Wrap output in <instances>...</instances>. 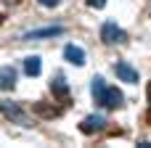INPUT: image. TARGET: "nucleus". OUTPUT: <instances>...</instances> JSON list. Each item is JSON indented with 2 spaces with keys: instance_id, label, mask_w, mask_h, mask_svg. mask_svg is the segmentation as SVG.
Masks as SVG:
<instances>
[{
  "instance_id": "obj_1",
  "label": "nucleus",
  "mask_w": 151,
  "mask_h": 148,
  "mask_svg": "<svg viewBox=\"0 0 151 148\" xmlns=\"http://www.w3.org/2000/svg\"><path fill=\"white\" fill-rule=\"evenodd\" d=\"M0 111H3V114L11 119L13 124H21V127H32V119L24 114V109H21L16 101H3V103H0Z\"/></svg>"
},
{
  "instance_id": "obj_2",
  "label": "nucleus",
  "mask_w": 151,
  "mask_h": 148,
  "mask_svg": "<svg viewBox=\"0 0 151 148\" xmlns=\"http://www.w3.org/2000/svg\"><path fill=\"white\" fill-rule=\"evenodd\" d=\"M101 40H104L106 45H122V42L127 40V32H125L119 24H114V21H106V24L101 26Z\"/></svg>"
},
{
  "instance_id": "obj_3",
  "label": "nucleus",
  "mask_w": 151,
  "mask_h": 148,
  "mask_svg": "<svg viewBox=\"0 0 151 148\" xmlns=\"http://www.w3.org/2000/svg\"><path fill=\"white\" fill-rule=\"evenodd\" d=\"M96 103L104 106V109H119V106L125 103V95H122L117 87H109V82H106V87H104V93L96 98Z\"/></svg>"
},
{
  "instance_id": "obj_4",
  "label": "nucleus",
  "mask_w": 151,
  "mask_h": 148,
  "mask_svg": "<svg viewBox=\"0 0 151 148\" xmlns=\"http://www.w3.org/2000/svg\"><path fill=\"white\" fill-rule=\"evenodd\" d=\"M64 34V26L53 24V26H40V29H32V32H24L21 40H48V37H61Z\"/></svg>"
},
{
  "instance_id": "obj_5",
  "label": "nucleus",
  "mask_w": 151,
  "mask_h": 148,
  "mask_svg": "<svg viewBox=\"0 0 151 148\" xmlns=\"http://www.w3.org/2000/svg\"><path fill=\"white\" fill-rule=\"evenodd\" d=\"M114 74L122 79V82H130V85H135L138 79H141V74H138V69H133L127 61H117L114 64Z\"/></svg>"
},
{
  "instance_id": "obj_6",
  "label": "nucleus",
  "mask_w": 151,
  "mask_h": 148,
  "mask_svg": "<svg viewBox=\"0 0 151 148\" xmlns=\"http://www.w3.org/2000/svg\"><path fill=\"white\" fill-rule=\"evenodd\" d=\"M106 124H109V122H106V117H104V114H90V117H85V119H82L80 130L90 135V132H98V130H104Z\"/></svg>"
},
{
  "instance_id": "obj_7",
  "label": "nucleus",
  "mask_w": 151,
  "mask_h": 148,
  "mask_svg": "<svg viewBox=\"0 0 151 148\" xmlns=\"http://www.w3.org/2000/svg\"><path fill=\"white\" fill-rule=\"evenodd\" d=\"M64 58H66L69 64H74V66H82V64H85V50L77 48V45H66V48H64Z\"/></svg>"
},
{
  "instance_id": "obj_8",
  "label": "nucleus",
  "mask_w": 151,
  "mask_h": 148,
  "mask_svg": "<svg viewBox=\"0 0 151 148\" xmlns=\"http://www.w3.org/2000/svg\"><path fill=\"white\" fill-rule=\"evenodd\" d=\"M21 69H24L27 77H37L40 69H42V58H40V56H27L24 64H21Z\"/></svg>"
},
{
  "instance_id": "obj_9",
  "label": "nucleus",
  "mask_w": 151,
  "mask_h": 148,
  "mask_svg": "<svg viewBox=\"0 0 151 148\" xmlns=\"http://www.w3.org/2000/svg\"><path fill=\"white\" fill-rule=\"evenodd\" d=\"M16 87V69L13 66H3L0 71V90H13Z\"/></svg>"
},
{
  "instance_id": "obj_10",
  "label": "nucleus",
  "mask_w": 151,
  "mask_h": 148,
  "mask_svg": "<svg viewBox=\"0 0 151 148\" xmlns=\"http://www.w3.org/2000/svg\"><path fill=\"white\" fill-rule=\"evenodd\" d=\"M50 93H53L56 98H66V95H69V85H66L64 74H56V77H53V82H50Z\"/></svg>"
},
{
  "instance_id": "obj_11",
  "label": "nucleus",
  "mask_w": 151,
  "mask_h": 148,
  "mask_svg": "<svg viewBox=\"0 0 151 148\" xmlns=\"http://www.w3.org/2000/svg\"><path fill=\"white\" fill-rule=\"evenodd\" d=\"M40 5H45V8H58L61 5V0H37Z\"/></svg>"
},
{
  "instance_id": "obj_12",
  "label": "nucleus",
  "mask_w": 151,
  "mask_h": 148,
  "mask_svg": "<svg viewBox=\"0 0 151 148\" xmlns=\"http://www.w3.org/2000/svg\"><path fill=\"white\" fill-rule=\"evenodd\" d=\"M88 5H90V8H104L106 0H88Z\"/></svg>"
},
{
  "instance_id": "obj_13",
  "label": "nucleus",
  "mask_w": 151,
  "mask_h": 148,
  "mask_svg": "<svg viewBox=\"0 0 151 148\" xmlns=\"http://www.w3.org/2000/svg\"><path fill=\"white\" fill-rule=\"evenodd\" d=\"M149 101H151V90H149ZM149 106H151V103H149Z\"/></svg>"
},
{
  "instance_id": "obj_14",
  "label": "nucleus",
  "mask_w": 151,
  "mask_h": 148,
  "mask_svg": "<svg viewBox=\"0 0 151 148\" xmlns=\"http://www.w3.org/2000/svg\"><path fill=\"white\" fill-rule=\"evenodd\" d=\"M0 24H3V13H0Z\"/></svg>"
}]
</instances>
